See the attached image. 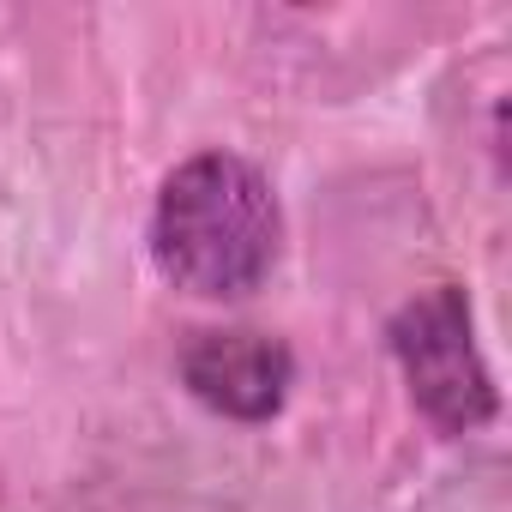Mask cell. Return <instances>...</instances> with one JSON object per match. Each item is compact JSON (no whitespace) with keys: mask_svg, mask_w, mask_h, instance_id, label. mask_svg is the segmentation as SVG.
Masks as SVG:
<instances>
[{"mask_svg":"<svg viewBox=\"0 0 512 512\" xmlns=\"http://www.w3.org/2000/svg\"><path fill=\"white\" fill-rule=\"evenodd\" d=\"M175 374L211 416L272 422L290 404L296 350L272 332H253V326H205V332H187Z\"/></svg>","mask_w":512,"mask_h":512,"instance_id":"3957f363","label":"cell"},{"mask_svg":"<svg viewBox=\"0 0 512 512\" xmlns=\"http://www.w3.org/2000/svg\"><path fill=\"white\" fill-rule=\"evenodd\" d=\"M284 253V205L266 169L241 151H193L151 205V260L199 302L253 296Z\"/></svg>","mask_w":512,"mask_h":512,"instance_id":"6da1fadb","label":"cell"},{"mask_svg":"<svg viewBox=\"0 0 512 512\" xmlns=\"http://www.w3.org/2000/svg\"><path fill=\"white\" fill-rule=\"evenodd\" d=\"M386 344L410 386V404L440 434H476L500 416L494 374L476 350V314L458 284H434V290L410 296L386 320Z\"/></svg>","mask_w":512,"mask_h":512,"instance_id":"7a4b0ae2","label":"cell"}]
</instances>
